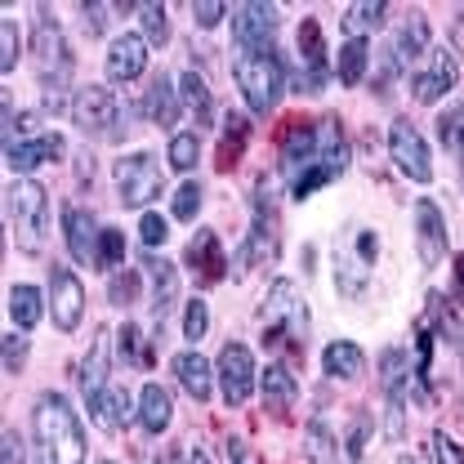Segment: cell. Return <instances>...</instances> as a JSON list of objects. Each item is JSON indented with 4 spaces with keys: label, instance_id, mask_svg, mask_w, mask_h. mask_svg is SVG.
I'll return each mask as SVG.
<instances>
[{
    "label": "cell",
    "instance_id": "cell-13",
    "mask_svg": "<svg viewBox=\"0 0 464 464\" xmlns=\"http://www.w3.org/2000/svg\"><path fill=\"white\" fill-rule=\"evenodd\" d=\"M380 380H384V398H389V420H384V429H389V438H402L406 380H411V371H406V353H402V348H389V353L380 357Z\"/></svg>",
    "mask_w": 464,
    "mask_h": 464
},
{
    "label": "cell",
    "instance_id": "cell-28",
    "mask_svg": "<svg viewBox=\"0 0 464 464\" xmlns=\"http://www.w3.org/2000/svg\"><path fill=\"white\" fill-rule=\"evenodd\" d=\"M9 317H14L18 331H32V326L45 317V299H41V290L36 286H14L9 290Z\"/></svg>",
    "mask_w": 464,
    "mask_h": 464
},
{
    "label": "cell",
    "instance_id": "cell-57",
    "mask_svg": "<svg viewBox=\"0 0 464 464\" xmlns=\"http://www.w3.org/2000/svg\"><path fill=\"white\" fill-rule=\"evenodd\" d=\"M335 464H340V460H335Z\"/></svg>",
    "mask_w": 464,
    "mask_h": 464
},
{
    "label": "cell",
    "instance_id": "cell-25",
    "mask_svg": "<svg viewBox=\"0 0 464 464\" xmlns=\"http://www.w3.org/2000/svg\"><path fill=\"white\" fill-rule=\"evenodd\" d=\"M170 420H174V398L161 384H148V389L139 393V424H143L148 433H166Z\"/></svg>",
    "mask_w": 464,
    "mask_h": 464
},
{
    "label": "cell",
    "instance_id": "cell-30",
    "mask_svg": "<svg viewBox=\"0 0 464 464\" xmlns=\"http://www.w3.org/2000/svg\"><path fill=\"white\" fill-rule=\"evenodd\" d=\"M384 14H389V5H384V0H362V5H348L344 27L357 36V41H366V32H380V27H384Z\"/></svg>",
    "mask_w": 464,
    "mask_h": 464
},
{
    "label": "cell",
    "instance_id": "cell-48",
    "mask_svg": "<svg viewBox=\"0 0 464 464\" xmlns=\"http://www.w3.org/2000/svg\"><path fill=\"white\" fill-rule=\"evenodd\" d=\"M27 362V340L23 335H5V375H18Z\"/></svg>",
    "mask_w": 464,
    "mask_h": 464
},
{
    "label": "cell",
    "instance_id": "cell-24",
    "mask_svg": "<svg viewBox=\"0 0 464 464\" xmlns=\"http://www.w3.org/2000/svg\"><path fill=\"white\" fill-rule=\"evenodd\" d=\"M264 406L268 411H277V415H286L290 406H295V393H299V384H295V375H290L286 362H273L268 371H264Z\"/></svg>",
    "mask_w": 464,
    "mask_h": 464
},
{
    "label": "cell",
    "instance_id": "cell-49",
    "mask_svg": "<svg viewBox=\"0 0 464 464\" xmlns=\"http://www.w3.org/2000/svg\"><path fill=\"white\" fill-rule=\"evenodd\" d=\"M224 14H228V9H224L219 0H201V5H192V23H197V27H215Z\"/></svg>",
    "mask_w": 464,
    "mask_h": 464
},
{
    "label": "cell",
    "instance_id": "cell-12",
    "mask_svg": "<svg viewBox=\"0 0 464 464\" xmlns=\"http://www.w3.org/2000/svg\"><path fill=\"white\" fill-rule=\"evenodd\" d=\"M415 250L424 268H438L447 259V215L429 197L415 201Z\"/></svg>",
    "mask_w": 464,
    "mask_h": 464
},
{
    "label": "cell",
    "instance_id": "cell-31",
    "mask_svg": "<svg viewBox=\"0 0 464 464\" xmlns=\"http://www.w3.org/2000/svg\"><path fill=\"white\" fill-rule=\"evenodd\" d=\"M429 54V23H424V14H411V23H406L402 32H398V41H393V58L398 63H411V58Z\"/></svg>",
    "mask_w": 464,
    "mask_h": 464
},
{
    "label": "cell",
    "instance_id": "cell-5",
    "mask_svg": "<svg viewBox=\"0 0 464 464\" xmlns=\"http://www.w3.org/2000/svg\"><path fill=\"white\" fill-rule=\"evenodd\" d=\"M166 188V170L157 166L152 152H130L116 161V192H121V206H134L143 210L152 197H161Z\"/></svg>",
    "mask_w": 464,
    "mask_h": 464
},
{
    "label": "cell",
    "instance_id": "cell-10",
    "mask_svg": "<svg viewBox=\"0 0 464 464\" xmlns=\"http://www.w3.org/2000/svg\"><path fill=\"white\" fill-rule=\"evenodd\" d=\"M215 375H219V389H224V402L228 406H241L250 393H255V357H250V348L246 344H224L219 353V366H215Z\"/></svg>",
    "mask_w": 464,
    "mask_h": 464
},
{
    "label": "cell",
    "instance_id": "cell-32",
    "mask_svg": "<svg viewBox=\"0 0 464 464\" xmlns=\"http://www.w3.org/2000/svg\"><path fill=\"white\" fill-rule=\"evenodd\" d=\"M246 139H250V121L241 112H228L224 116V143H219V170H232V166H237Z\"/></svg>",
    "mask_w": 464,
    "mask_h": 464
},
{
    "label": "cell",
    "instance_id": "cell-47",
    "mask_svg": "<svg viewBox=\"0 0 464 464\" xmlns=\"http://www.w3.org/2000/svg\"><path fill=\"white\" fill-rule=\"evenodd\" d=\"M134 295H139V273L134 268H125V273H116L112 277V304H134Z\"/></svg>",
    "mask_w": 464,
    "mask_h": 464
},
{
    "label": "cell",
    "instance_id": "cell-43",
    "mask_svg": "<svg viewBox=\"0 0 464 464\" xmlns=\"http://www.w3.org/2000/svg\"><path fill=\"white\" fill-rule=\"evenodd\" d=\"M139 237H143V246H166V237H170V219H161L157 210H143V219H139Z\"/></svg>",
    "mask_w": 464,
    "mask_h": 464
},
{
    "label": "cell",
    "instance_id": "cell-33",
    "mask_svg": "<svg viewBox=\"0 0 464 464\" xmlns=\"http://www.w3.org/2000/svg\"><path fill=\"white\" fill-rule=\"evenodd\" d=\"M366 282H371V268L353 255H335V286H340V295H348V299H357L362 290H366Z\"/></svg>",
    "mask_w": 464,
    "mask_h": 464
},
{
    "label": "cell",
    "instance_id": "cell-14",
    "mask_svg": "<svg viewBox=\"0 0 464 464\" xmlns=\"http://www.w3.org/2000/svg\"><path fill=\"white\" fill-rule=\"evenodd\" d=\"M299 63H304V90L317 94L326 85V36H322V23L317 18H304L299 23Z\"/></svg>",
    "mask_w": 464,
    "mask_h": 464
},
{
    "label": "cell",
    "instance_id": "cell-23",
    "mask_svg": "<svg viewBox=\"0 0 464 464\" xmlns=\"http://www.w3.org/2000/svg\"><path fill=\"white\" fill-rule=\"evenodd\" d=\"M322 371L331 380H357L366 371V353L353 344V340H335V344H326V353H322Z\"/></svg>",
    "mask_w": 464,
    "mask_h": 464
},
{
    "label": "cell",
    "instance_id": "cell-56",
    "mask_svg": "<svg viewBox=\"0 0 464 464\" xmlns=\"http://www.w3.org/2000/svg\"><path fill=\"white\" fill-rule=\"evenodd\" d=\"M99 464H116V460H99Z\"/></svg>",
    "mask_w": 464,
    "mask_h": 464
},
{
    "label": "cell",
    "instance_id": "cell-22",
    "mask_svg": "<svg viewBox=\"0 0 464 464\" xmlns=\"http://www.w3.org/2000/svg\"><path fill=\"white\" fill-rule=\"evenodd\" d=\"M143 108H148V116H152L157 125H174V121H179V112H183V94L174 90V81L166 76V72H161V76H152Z\"/></svg>",
    "mask_w": 464,
    "mask_h": 464
},
{
    "label": "cell",
    "instance_id": "cell-36",
    "mask_svg": "<svg viewBox=\"0 0 464 464\" xmlns=\"http://www.w3.org/2000/svg\"><path fill=\"white\" fill-rule=\"evenodd\" d=\"M197 157H201V139H197V130L174 134L170 139V166L174 170H192V166H197Z\"/></svg>",
    "mask_w": 464,
    "mask_h": 464
},
{
    "label": "cell",
    "instance_id": "cell-39",
    "mask_svg": "<svg viewBox=\"0 0 464 464\" xmlns=\"http://www.w3.org/2000/svg\"><path fill=\"white\" fill-rule=\"evenodd\" d=\"M210 331V304L206 299H188V308H183V340H201Z\"/></svg>",
    "mask_w": 464,
    "mask_h": 464
},
{
    "label": "cell",
    "instance_id": "cell-38",
    "mask_svg": "<svg viewBox=\"0 0 464 464\" xmlns=\"http://www.w3.org/2000/svg\"><path fill=\"white\" fill-rule=\"evenodd\" d=\"M125 259V232L121 228H103L99 232V255H94V268H116Z\"/></svg>",
    "mask_w": 464,
    "mask_h": 464
},
{
    "label": "cell",
    "instance_id": "cell-46",
    "mask_svg": "<svg viewBox=\"0 0 464 464\" xmlns=\"http://www.w3.org/2000/svg\"><path fill=\"white\" fill-rule=\"evenodd\" d=\"M433 460L438 464H464V447L438 429V433H433Z\"/></svg>",
    "mask_w": 464,
    "mask_h": 464
},
{
    "label": "cell",
    "instance_id": "cell-16",
    "mask_svg": "<svg viewBox=\"0 0 464 464\" xmlns=\"http://www.w3.org/2000/svg\"><path fill=\"white\" fill-rule=\"evenodd\" d=\"M67 152V143H63V134H36V139H27V143H14V148H5V166L14 174H32L36 166H45V161H58Z\"/></svg>",
    "mask_w": 464,
    "mask_h": 464
},
{
    "label": "cell",
    "instance_id": "cell-54",
    "mask_svg": "<svg viewBox=\"0 0 464 464\" xmlns=\"http://www.w3.org/2000/svg\"><path fill=\"white\" fill-rule=\"evenodd\" d=\"M398 464H424L420 456H398Z\"/></svg>",
    "mask_w": 464,
    "mask_h": 464
},
{
    "label": "cell",
    "instance_id": "cell-15",
    "mask_svg": "<svg viewBox=\"0 0 464 464\" xmlns=\"http://www.w3.org/2000/svg\"><path fill=\"white\" fill-rule=\"evenodd\" d=\"M143 67H148V41L143 36H134V32H121L112 45H108V81H139L143 76Z\"/></svg>",
    "mask_w": 464,
    "mask_h": 464
},
{
    "label": "cell",
    "instance_id": "cell-7",
    "mask_svg": "<svg viewBox=\"0 0 464 464\" xmlns=\"http://www.w3.org/2000/svg\"><path fill=\"white\" fill-rule=\"evenodd\" d=\"M72 121L81 125V134L116 139V125H121V103H116L112 90H103V85L76 90V99H72Z\"/></svg>",
    "mask_w": 464,
    "mask_h": 464
},
{
    "label": "cell",
    "instance_id": "cell-44",
    "mask_svg": "<svg viewBox=\"0 0 464 464\" xmlns=\"http://www.w3.org/2000/svg\"><path fill=\"white\" fill-rule=\"evenodd\" d=\"M139 344H143L139 326H134V322H125V326L116 331V348H121V357H125V362H148V353H143Z\"/></svg>",
    "mask_w": 464,
    "mask_h": 464
},
{
    "label": "cell",
    "instance_id": "cell-41",
    "mask_svg": "<svg viewBox=\"0 0 464 464\" xmlns=\"http://www.w3.org/2000/svg\"><path fill=\"white\" fill-rule=\"evenodd\" d=\"M438 134H442V143H447L456 157H464V103L438 121Z\"/></svg>",
    "mask_w": 464,
    "mask_h": 464
},
{
    "label": "cell",
    "instance_id": "cell-37",
    "mask_svg": "<svg viewBox=\"0 0 464 464\" xmlns=\"http://www.w3.org/2000/svg\"><path fill=\"white\" fill-rule=\"evenodd\" d=\"M179 94H183L188 108H197V116L210 112V90H206V76L201 72H183L179 76Z\"/></svg>",
    "mask_w": 464,
    "mask_h": 464
},
{
    "label": "cell",
    "instance_id": "cell-8",
    "mask_svg": "<svg viewBox=\"0 0 464 464\" xmlns=\"http://www.w3.org/2000/svg\"><path fill=\"white\" fill-rule=\"evenodd\" d=\"M389 152H393L398 170H402L411 183H429V179H433L429 143H424V134H420L411 121H393V130H389Z\"/></svg>",
    "mask_w": 464,
    "mask_h": 464
},
{
    "label": "cell",
    "instance_id": "cell-26",
    "mask_svg": "<svg viewBox=\"0 0 464 464\" xmlns=\"http://www.w3.org/2000/svg\"><path fill=\"white\" fill-rule=\"evenodd\" d=\"M148 277H152V317H157V326H166V317H170L174 299H179V273H174V264H148Z\"/></svg>",
    "mask_w": 464,
    "mask_h": 464
},
{
    "label": "cell",
    "instance_id": "cell-45",
    "mask_svg": "<svg viewBox=\"0 0 464 464\" xmlns=\"http://www.w3.org/2000/svg\"><path fill=\"white\" fill-rule=\"evenodd\" d=\"M353 255L371 268V264L380 259V237H375L371 228H353Z\"/></svg>",
    "mask_w": 464,
    "mask_h": 464
},
{
    "label": "cell",
    "instance_id": "cell-19",
    "mask_svg": "<svg viewBox=\"0 0 464 464\" xmlns=\"http://www.w3.org/2000/svg\"><path fill=\"white\" fill-rule=\"evenodd\" d=\"M174 375H179V389H183L188 398H197V402H206V398L215 393V366H210L197 348H188V353L174 357Z\"/></svg>",
    "mask_w": 464,
    "mask_h": 464
},
{
    "label": "cell",
    "instance_id": "cell-4",
    "mask_svg": "<svg viewBox=\"0 0 464 464\" xmlns=\"http://www.w3.org/2000/svg\"><path fill=\"white\" fill-rule=\"evenodd\" d=\"M264 313H268V331H264V344H282L290 340L295 348L308 344V308L299 304V290L290 277L273 282L264 295Z\"/></svg>",
    "mask_w": 464,
    "mask_h": 464
},
{
    "label": "cell",
    "instance_id": "cell-50",
    "mask_svg": "<svg viewBox=\"0 0 464 464\" xmlns=\"http://www.w3.org/2000/svg\"><path fill=\"white\" fill-rule=\"evenodd\" d=\"M366 429H371V420L357 415V424H353V433H348V460H357V456L366 451Z\"/></svg>",
    "mask_w": 464,
    "mask_h": 464
},
{
    "label": "cell",
    "instance_id": "cell-53",
    "mask_svg": "<svg viewBox=\"0 0 464 464\" xmlns=\"http://www.w3.org/2000/svg\"><path fill=\"white\" fill-rule=\"evenodd\" d=\"M456 277H460V295H464V255L456 259Z\"/></svg>",
    "mask_w": 464,
    "mask_h": 464
},
{
    "label": "cell",
    "instance_id": "cell-55",
    "mask_svg": "<svg viewBox=\"0 0 464 464\" xmlns=\"http://www.w3.org/2000/svg\"><path fill=\"white\" fill-rule=\"evenodd\" d=\"M148 464H174V460H148Z\"/></svg>",
    "mask_w": 464,
    "mask_h": 464
},
{
    "label": "cell",
    "instance_id": "cell-34",
    "mask_svg": "<svg viewBox=\"0 0 464 464\" xmlns=\"http://www.w3.org/2000/svg\"><path fill=\"white\" fill-rule=\"evenodd\" d=\"M304 447H308V460H313V464H335V460H340V451H335V438H331L326 420H313V424H308Z\"/></svg>",
    "mask_w": 464,
    "mask_h": 464
},
{
    "label": "cell",
    "instance_id": "cell-40",
    "mask_svg": "<svg viewBox=\"0 0 464 464\" xmlns=\"http://www.w3.org/2000/svg\"><path fill=\"white\" fill-rule=\"evenodd\" d=\"M18 50H23V45H18V23L5 18V23H0V72H5V76L18 67Z\"/></svg>",
    "mask_w": 464,
    "mask_h": 464
},
{
    "label": "cell",
    "instance_id": "cell-27",
    "mask_svg": "<svg viewBox=\"0 0 464 464\" xmlns=\"http://www.w3.org/2000/svg\"><path fill=\"white\" fill-rule=\"evenodd\" d=\"M81 389H85V398H99L108 389V335H99L90 344V353H85V362H81Z\"/></svg>",
    "mask_w": 464,
    "mask_h": 464
},
{
    "label": "cell",
    "instance_id": "cell-35",
    "mask_svg": "<svg viewBox=\"0 0 464 464\" xmlns=\"http://www.w3.org/2000/svg\"><path fill=\"white\" fill-rule=\"evenodd\" d=\"M139 14H143V41L166 45L170 41V9L166 5H139Z\"/></svg>",
    "mask_w": 464,
    "mask_h": 464
},
{
    "label": "cell",
    "instance_id": "cell-29",
    "mask_svg": "<svg viewBox=\"0 0 464 464\" xmlns=\"http://www.w3.org/2000/svg\"><path fill=\"white\" fill-rule=\"evenodd\" d=\"M366 63H371V45L357 41V36H348L344 45H340V58H335V76H340V85H362Z\"/></svg>",
    "mask_w": 464,
    "mask_h": 464
},
{
    "label": "cell",
    "instance_id": "cell-42",
    "mask_svg": "<svg viewBox=\"0 0 464 464\" xmlns=\"http://www.w3.org/2000/svg\"><path fill=\"white\" fill-rule=\"evenodd\" d=\"M197 210H201V183H183V188L174 192L170 215L174 219H197Z\"/></svg>",
    "mask_w": 464,
    "mask_h": 464
},
{
    "label": "cell",
    "instance_id": "cell-1",
    "mask_svg": "<svg viewBox=\"0 0 464 464\" xmlns=\"http://www.w3.org/2000/svg\"><path fill=\"white\" fill-rule=\"evenodd\" d=\"M41 464H85V429L63 393H41L32 406Z\"/></svg>",
    "mask_w": 464,
    "mask_h": 464
},
{
    "label": "cell",
    "instance_id": "cell-51",
    "mask_svg": "<svg viewBox=\"0 0 464 464\" xmlns=\"http://www.w3.org/2000/svg\"><path fill=\"white\" fill-rule=\"evenodd\" d=\"M5 464H23V438L14 429H5Z\"/></svg>",
    "mask_w": 464,
    "mask_h": 464
},
{
    "label": "cell",
    "instance_id": "cell-2",
    "mask_svg": "<svg viewBox=\"0 0 464 464\" xmlns=\"http://www.w3.org/2000/svg\"><path fill=\"white\" fill-rule=\"evenodd\" d=\"M232 76H237V85H241V94H246L250 112H259V116L273 112V108H277V99H282V90H286L282 58L273 54V50L237 54V63H232Z\"/></svg>",
    "mask_w": 464,
    "mask_h": 464
},
{
    "label": "cell",
    "instance_id": "cell-17",
    "mask_svg": "<svg viewBox=\"0 0 464 464\" xmlns=\"http://www.w3.org/2000/svg\"><path fill=\"white\" fill-rule=\"evenodd\" d=\"M188 268L206 282V286H215V282H224V273H228V259H224V246H219V237L210 228H201L192 241H188Z\"/></svg>",
    "mask_w": 464,
    "mask_h": 464
},
{
    "label": "cell",
    "instance_id": "cell-6",
    "mask_svg": "<svg viewBox=\"0 0 464 464\" xmlns=\"http://www.w3.org/2000/svg\"><path fill=\"white\" fill-rule=\"evenodd\" d=\"M273 36H277V5L268 0H246L232 9V41L241 54H255V50H273Z\"/></svg>",
    "mask_w": 464,
    "mask_h": 464
},
{
    "label": "cell",
    "instance_id": "cell-9",
    "mask_svg": "<svg viewBox=\"0 0 464 464\" xmlns=\"http://www.w3.org/2000/svg\"><path fill=\"white\" fill-rule=\"evenodd\" d=\"M50 317H54L58 331H76L81 317H85V286L72 268L54 264L50 268Z\"/></svg>",
    "mask_w": 464,
    "mask_h": 464
},
{
    "label": "cell",
    "instance_id": "cell-20",
    "mask_svg": "<svg viewBox=\"0 0 464 464\" xmlns=\"http://www.w3.org/2000/svg\"><path fill=\"white\" fill-rule=\"evenodd\" d=\"M90 415H94L99 429L116 433V429H125V424L134 420V398H130L121 384H108L99 398H90Z\"/></svg>",
    "mask_w": 464,
    "mask_h": 464
},
{
    "label": "cell",
    "instance_id": "cell-18",
    "mask_svg": "<svg viewBox=\"0 0 464 464\" xmlns=\"http://www.w3.org/2000/svg\"><path fill=\"white\" fill-rule=\"evenodd\" d=\"M63 228H67L72 259H76V264H94V255H99V232H103V228H94V215H90L85 206H67V210H63Z\"/></svg>",
    "mask_w": 464,
    "mask_h": 464
},
{
    "label": "cell",
    "instance_id": "cell-21",
    "mask_svg": "<svg viewBox=\"0 0 464 464\" xmlns=\"http://www.w3.org/2000/svg\"><path fill=\"white\" fill-rule=\"evenodd\" d=\"M317 161V125L308 121H290L286 139H282V170H308Z\"/></svg>",
    "mask_w": 464,
    "mask_h": 464
},
{
    "label": "cell",
    "instance_id": "cell-52",
    "mask_svg": "<svg viewBox=\"0 0 464 464\" xmlns=\"http://www.w3.org/2000/svg\"><path fill=\"white\" fill-rule=\"evenodd\" d=\"M188 464H210V460H206V451H201V447H192V456H188Z\"/></svg>",
    "mask_w": 464,
    "mask_h": 464
},
{
    "label": "cell",
    "instance_id": "cell-11",
    "mask_svg": "<svg viewBox=\"0 0 464 464\" xmlns=\"http://www.w3.org/2000/svg\"><path fill=\"white\" fill-rule=\"evenodd\" d=\"M460 81V63L451 50H429V67L411 76V94L415 103H438L442 94H451Z\"/></svg>",
    "mask_w": 464,
    "mask_h": 464
},
{
    "label": "cell",
    "instance_id": "cell-3",
    "mask_svg": "<svg viewBox=\"0 0 464 464\" xmlns=\"http://www.w3.org/2000/svg\"><path fill=\"white\" fill-rule=\"evenodd\" d=\"M9 228H14V241L18 250L36 255L45 246V228H50V197L36 179H18L9 188Z\"/></svg>",
    "mask_w": 464,
    "mask_h": 464
}]
</instances>
